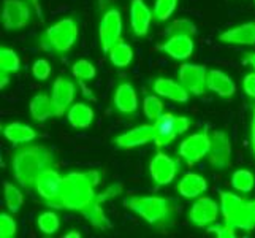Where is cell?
<instances>
[{
	"label": "cell",
	"mask_w": 255,
	"mask_h": 238,
	"mask_svg": "<svg viewBox=\"0 0 255 238\" xmlns=\"http://www.w3.org/2000/svg\"><path fill=\"white\" fill-rule=\"evenodd\" d=\"M121 192H122V184L121 183H116V184H111V186L107 188L103 192L97 194V199H99L102 204H103V202H107V200H110L113 197H118Z\"/></svg>",
	"instance_id": "ab89813d"
},
{
	"label": "cell",
	"mask_w": 255,
	"mask_h": 238,
	"mask_svg": "<svg viewBox=\"0 0 255 238\" xmlns=\"http://www.w3.org/2000/svg\"><path fill=\"white\" fill-rule=\"evenodd\" d=\"M76 94L75 84L70 79L59 76L54 84H52V92H51V100H52V108H54V116L62 118L68 111V108L73 105Z\"/></svg>",
	"instance_id": "30bf717a"
},
{
	"label": "cell",
	"mask_w": 255,
	"mask_h": 238,
	"mask_svg": "<svg viewBox=\"0 0 255 238\" xmlns=\"http://www.w3.org/2000/svg\"><path fill=\"white\" fill-rule=\"evenodd\" d=\"M176 6H178V0H155L154 5V17L155 21L163 22L174 13Z\"/></svg>",
	"instance_id": "e575fe53"
},
{
	"label": "cell",
	"mask_w": 255,
	"mask_h": 238,
	"mask_svg": "<svg viewBox=\"0 0 255 238\" xmlns=\"http://www.w3.org/2000/svg\"><path fill=\"white\" fill-rule=\"evenodd\" d=\"M155 126V138L154 143L157 148L170 145L173 140L178 137V129H176V116L173 113H163L162 116L154 121Z\"/></svg>",
	"instance_id": "44dd1931"
},
{
	"label": "cell",
	"mask_w": 255,
	"mask_h": 238,
	"mask_svg": "<svg viewBox=\"0 0 255 238\" xmlns=\"http://www.w3.org/2000/svg\"><path fill=\"white\" fill-rule=\"evenodd\" d=\"M16 221L11 215L2 213L0 215V237L2 238H13L16 235Z\"/></svg>",
	"instance_id": "8d00e7d4"
},
{
	"label": "cell",
	"mask_w": 255,
	"mask_h": 238,
	"mask_svg": "<svg viewBox=\"0 0 255 238\" xmlns=\"http://www.w3.org/2000/svg\"><path fill=\"white\" fill-rule=\"evenodd\" d=\"M155 138V126L154 124H143L133 127L119 137L114 138V145L122 149H133L154 142Z\"/></svg>",
	"instance_id": "5bb4252c"
},
{
	"label": "cell",
	"mask_w": 255,
	"mask_h": 238,
	"mask_svg": "<svg viewBox=\"0 0 255 238\" xmlns=\"http://www.w3.org/2000/svg\"><path fill=\"white\" fill-rule=\"evenodd\" d=\"M124 205L143 218L147 224L155 227H166L173 224L174 205L170 199L157 196H130L124 200Z\"/></svg>",
	"instance_id": "3957f363"
},
{
	"label": "cell",
	"mask_w": 255,
	"mask_h": 238,
	"mask_svg": "<svg viewBox=\"0 0 255 238\" xmlns=\"http://www.w3.org/2000/svg\"><path fill=\"white\" fill-rule=\"evenodd\" d=\"M208 162L214 170H225L232 165V143L227 132L216 130L211 135V148L208 153Z\"/></svg>",
	"instance_id": "ba28073f"
},
{
	"label": "cell",
	"mask_w": 255,
	"mask_h": 238,
	"mask_svg": "<svg viewBox=\"0 0 255 238\" xmlns=\"http://www.w3.org/2000/svg\"><path fill=\"white\" fill-rule=\"evenodd\" d=\"M37 226L45 235H54L59 231V226H60L59 216L54 211H45V213H41L38 216Z\"/></svg>",
	"instance_id": "1f68e13d"
},
{
	"label": "cell",
	"mask_w": 255,
	"mask_h": 238,
	"mask_svg": "<svg viewBox=\"0 0 255 238\" xmlns=\"http://www.w3.org/2000/svg\"><path fill=\"white\" fill-rule=\"evenodd\" d=\"M143 111L146 114V118L149 121H157L162 114L165 113L163 111V103L162 100L155 95H146L144 97V102H143Z\"/></svg>",
	"instance_id": "d6a6232c"
},
{
	"label": "cell",
	"mask_w": 255,
	"mask_h": 238,
	"mask_svg": "<svg viewBox=\"0 0 255 238\" xmlns=\"http://www.w3.org/2000/svg\"><path fill=\"white\" fill-rule=\"evenodd\" d=\"M80 213L89 221L95 229H100V231H107V229H110L111 227V223H110V219L107 218V215H105V211H103V208H102V202L97 199V196H95V199L91 202L89 205L87 207H84Z\"/></svg>",
	"instance_id": "4316f807"
},
{
	"label": "cell",
	"mask_w": 255,
	"mask_h": 238,
	"mask_svg": "<svg viewBox=\"0 0 255 238\" xmlns=\"http://www.w3.org/2000/svg\"><path fill=\"white\" fill-rule=\"evenodd\" d=\"M211 148V135L206 129L201 132H197L186 140H182L179 145V156L184 159V162L187 165H195L198 164L201 159L208 157Z\"/></svg>",
	"instance_id": "8992f818"
},
{
	"label": "cell",
	"mask_w": 255,
	"mask_h": 238,
	"mask_svg": "<svg viewBox=\"0 0 255 238\" xmlns=\"http://www.w3.org/2000/svg\"><path fill=\"white\" fill-rule=\"evenodd\" d=\"M206 231H208L209 235H214V237H219V238H233L236 235L235 234L236 229L232 227L230 224H227L225 221L222 224H217V223L211 224V226L206 227Z\"/></svg>",
	"instance_id": "74e56055"
},
{
	"label": "cell",
	"mask_w": 255,
	"mask_h": 238,
	"mask_svg": "<svg viewBox=\"0 0 255 238\" xmlns=\"http://www.w3.org/2000/svg\"><path fill=\"white\" fill-rule=\"evenodd\" d=\"M178 169H179L178 161L162 151L157 153L151 159V162H149V173H151L157 186H166V184H170L174 180L176 173H178Z\"/></svg>",
	"instance_id": "9c48e42d"
},
{
	"label": "cell",
	"mask_w": 255,
	"mask_h": 238,
	"mask_svg": "<svg viewBox=\"0 0 255 238\" xmlns=\"http://www.w3.org/2000/svg\"><path fill=\"white\" fill-rule=\"evenodd\" d=\"M248 211H249L251 231H254V229H255V200H248Z\"/></svg>",
	"instance_id": "7bdbcfd3"
},
{
	"label": "cell",
	"mask_w": 255,
	"mask_h": 238,
	"mask_svg": "<svg viewBox=\"0 0 255 238\" xmlns=\"http://www.w3.org/2000/svg\"><path fill=\"white\" fill-rule=\"evenodd\" d=\"M221 211L224 221L235 229L241 231H251L249 226V211L248 200L236 196V194L222 191L221 192Z\"/></svg>",
	"instance_id": "5b68a950"
},
{
	"label": "cell",
	"mask_w": 255,
	"mask_h": 238,
	"mask_svg": "<svg viewBox=\"0 0 255 238\" xmlns=\"http://www.w3.org/2000/svg\"><path fill=\"white\" fill-rule=\"evenodd\" d=\"M62 184H64V176L57 170H54V167H49V169H46L38 176L37 184H35V191L48 204V202L54 200L60 194Z\"/></svg>",
	"instance_id": "9a60e30c"
},
{
	"label": "cell",
	"mask_w": 255,
	"mask_h": 238,
	"mask_svg": "<svg viewBox=\"0 0 255 238\" xmlns=\"http://www.w3.org/2000/svg\"><path fill=\"white\" fill-rule=\"evenodd\" d=\"M206 84L211 92L217 94L219 97H224V99L233 97L236 92V86L232 81V78L227 73H224L222 70H216V68L209 70L208 78H206Z\"/></svg>",
	"instance_id": "7402d4cb"
},
{
	"label": "cell",
	"mask_w": 255,
	"mask_h": 238,
	"mask_svg": "<svg viewBox=\"0 0 255 238\" xmlns=\"http://www.w3.org/2000/svg\"><path fill=\"white\" fill-rule=\"evenodd\" d=\"M159 49L176 60H186L193 52V40L190 35H171L159 45Z\"/></svg>",
	"instance_id": "e0dca14e"
},
{
	"label": "cell",
	"mask_w": 255,
	"mask_h": 238,
	"mask_svg": "<svg viewBox=\"0 0 255 238\" xmlns=\"http://www.w3.org/2000/svg\"><path fill=\"white\" fill-rule=\"evenodd\" d=\"M254 2H255V0H254Z\"/></svg>",
	"instance_id": "681fc988"
},
{
	"label": "cell",
	"mask_w": 255,
	"mask_h": 238,
	"mask_svg": "<svg viewBox=\"0 0 255 238\" xmlns=\"http://www.w3.org/2000/svg\"><path fill=\"white\" fill-rule=\"evenodd\" d=\"M152 17H154V11L144 3V0H131L130 24H131V32L136 37H146L149 27H151Z\"/></svg>",
	"instance_id": "2e32d148"
},
{
	"label": "cell",
	"mask_w": 255,
	"mask_h": 238,
	"mask_svg": "<svg viewBox=\"0 0 255 238\" xmlns=\"http://www.w3.org/2000/svg\"><path fill=\"white\" fill-rule=\"evenodd\" d=\"M251 146H252V154L255 157V110H254V116L251 121Z\"/></svg>",
	"instance_id": "ee69618b"
},
{
	"label": "cell",
	"mask_w": 255,
	"mask_h": 238,
	"mask_svg": "<svg viewBox=\"0 0 255 238\" xmlns=\"http://www.w3.org/2000/svg\"><path fill=\"white\" fill-rule=\"evenodd\" d=\"M27 2H30V3H32V6H33L35 13H37V16H38V17H41V16H43V11H41L40 0H27Z\"/></svg>",
	"instance_id": "bcb514c9"
},
{
	"label": "cell",
	"mask_w": 255,
	"mask_h": 238,
	"mask_svg": "<svg viewBox=\"0 0 255 238\" xmlns=\"http://www.w3.org/2000/svg\"><path fill=\"white\" fill-rule=\"evenodd\" d=\"M179 83L193 95H201L206 91V67L198 64H184L178 72Z\"/></svg>",
	"instance_id": "7c38bea8"
},
{
	"label": "cell",
	"mask_w": 255,
	"mask_h": 238,
	"mask_svg": "<svg viewBox=\"0 0 255 238\" xmlns=\"http://www.w3.org/2000/svg\"><path fill=\"white\" fill-rule=\"evenodd\" d=\"M21 67L19 56L11 48H0V72L2 73H16Z\"/></svg>",
	"instance_id": "f546056e"
},
{
	"label": "cell",
	"mask_w": 255,
	"mask_h": 238,
	"mask_svg": "<svg viewBox=\"0 0 255 238\" xmlns=\"http://www.w3.org/2000/svg\"><path fill=\"white\" fill-rule=\"evenodd\" d=\"M208 183L201 175L198 173H186L178 183V192L186 199H198L201 194L206 192Z\"/></svg>",
	"instance_id": "603a6c76"
},
{
	"label": "cell",
	"mask_w": 255,
	"mask_h": 238,
	"mask_svg": "<svg viewBox=\"0 0 255 238\" xmlns=\"http://www.w3.org/2000/svg\"><path fill=\"white\" fill-rule=\"evenodd\" d=\"M3 197H5V205L10 210V213H17L21 210L24 204L22 192L8 181L3 183Z\"/></svg>",
	"instance_id": "f1b7e54d"
},
{
	"label": "cell",
	"mask_w": 255,
	"mask_h": 238,
	"mask_svg": "<svg viewBox=\"0 0 255 238\" xmlns=\"http://www.w3.org/2000/svg\"><path fill=\"white\" fill-rule=\"evenodd\" d=\"M219 41L227 45H255V22H244L224 30L219 35Z\"/></svg>",
	"instance_id": "ac0fdd59"
},
{
	"label": "cell",
	"mask_w": 255,
	"mask_h": 238,
	"mask_svg": "<svg viewBox=\"0 0 255 238\" xmlns=\"http://www.w3.org/2000/svg\"><path fill=\"white\" fill-rule=\"evenodd\" d=\"M232 186L238 192H251L255 188V176L249 170H236L232 175Z\"/></svg>",
	"instance_id": "4dcf8cb0"
},
{
	"label": "cell",
	"mask_w": 255,
	"mask_h": 238,
	"mask_svg": "<svg viewBox=\"0 0 255 238\" xmlns=\"http://www.w3.org/2000/svg\"><path fill=\"white\" fill-rule=\"evenodd\" d=\"M78 38V24L73 17H64L40 35V48L52 54H64L73 48Z\"/></svg>",
	"instance_id": "277c9868"
},
{
	"label": "cell",
	"mask_w": 255,
	"mask_h": 238,
	"mask_svg": "<svg viewBox=\"0 0 255 238\" xmlns=\"http://www.w3.org/2000/svg\"><path fill=\"white\" fill-rule=\"evenodd\" d=\"M67 119L75 129H87L94 121V110L86 103H73L67 111Z\"/></svg>",
	"instance_id": "d4e9b609"
},
{
	"label": "cell",
	"mask_w": 255,
	"mask_h": 238,
	"mask_svg": "<svg viewBox=\"0 0 255 238\" xmlns=\"http://www.w3.org/2000/svg\"><path fill=\"white\" fill-rule=\"evenodd\" d=\"M122 35V16L116 8H110L102 16L99 25V40L103 52H110L111 48L121 40Z\"/></svg>",
	"instance_id": "52a82bcc"
},
{
	"label": "cell",
	"mask_w": 255,
	"mask_h": 238,
	"mask_svg": "<svg viewBox=\"0 0 255 238\" xmlns=\"http://www.w3.org/2000/svg\"><path fill=\"white\" fill-rule=\"evenodd\" d=\"M152 89L157 95L179 103L187 102L190 95V92L179 81H174L170 78H157L152 84Z\"/></svg>",
	"instance_id": "ffe728a7"
},
{
	"label": "cell",
	"mask_w": 255,
	"mask_h": 238,
	"mask_svg": "<svg viewBox=\"0 0 255 238\" xmlns=\"http://www.w3.org/2000/svg\"><path fill=\"white\" fill-rule=\"evenodd\" d=\"M3 137L14 145H24L30 143L37 138V132L30 126L22 124V122H10L3 127Z\"/></svg>",
	"instance_id": "cb8c5ba5"
},
{
	"label": "cell",
	"mask_w": 255,
	"mask_h": 238,
	"mask_svg": "<svg viewBox=\"0 0 255 238\" xmlns=\"http://www.w3.org/2000/svg\"><path fill=\"white\" fill-rule=\"evenodd\" d=\"M0 79H2V81H0V87H2V89H3V87L8 84V79H10V78H8V73H2V76H0Z\"/></svg>",
	"instance_id": "7dc6e473"
},
{
	"label": "cell",
	"mask_w": 255,
	"mask_h": 238,
	"mask_svg": "<svg viewBox=\"0 0 255 238\" xmlns=\"http://www.w3.org/2000/svg\"><path fill=\"white\" fill-rule=\"evenodd\" d=\"M64 237H65V238H72V237H75V238H80L81 235H80V232H76V231H72V232H70V234H65Z\"/></svg>",
	"instance_id": "c3c4849f"
},
{
	"label": "cell",
	"mask_w": 255,
	"mask_h": 238,
	"mask_svg": "<svg viewBox=\"0 0 255 238\" xmlns=\"http://www.w3.org/2000/svg\"><path fill=\"white\" fill-rule=\"evenodd\" d=\"M244 64H249L255 70V52H248L244 56Z\"/></svg>",
	"instance_id": "f6af8a7d"
},
{
	"label": "cell",
	"mask_w": 255,
	"mask_h": 238,
	"mask_svg": "<svg viewBox=\"0 0 255 238\" xmlns=\"http://www.w3.org/2000/svg\"><path fill=\"white\" fill-rule=\"evenodd\" d=\"M197 27L195 24L189 19H178L168 25V29L165 30L166 37H171V35H195Z\"/></svg>",
	"instance_id": "d590c367"
},
{
	"label": "cell",
	"mask_w": 255,
	"mask_h": 238,
	"mask_svg": "<svg viewBox=\"0 0 255 238\" xmlns=\"http://www.w3.org/2000/svg\"><path fill=\"white\" fill-rule=\"evenodd\" d=\"M243 87H244V92L248 94L252 99H255V72L248 73L243 79Z\"/></svg>",
	"instance_id": "60d3db41"
},
{
	"label": "cell",
	"mask_w": 255,
	"mask_h": 238,
	"mask_svg": "<svg viewBox=\"0 0 255 238\" xmlns=\"http://www.w3.org/2000/svg\"><path fill=\"white\" fill-rule=\"evenodd\" d=\"M29 111H30V116L38 122H45L48 118L54 116L51 95H46V94L33 95L29 103Z\"/></svg>",
	"instance_id": "484cf974"
},
{
	"label": "cell",
	"mask_w": 255,
	"mask_h": 238,
	"mask_svg": "<svg viewBox=\"0 0 255 238\" xmlns=\"http://www.w3.org/2000/svg\"><path fill=\"white\" fill-rule=\"evenodd\" d=\"M32 75L38 79V81H45L51 75V64L46 59H37L32 65Z\"/></svg>",
	"instance_id": "f35d334b"
},
{
	"label": "cell",
	"mask_w": 255,
	"mask_h": 238,
	"mask_svg": "<svg viewBox=\"0 0 255 238\" xmlns=\"http://www.w3.org/2000/svg\"><path fill=\"white\" fill-rule=\"evenodd\" d=\"M30 21L29 5L22 0H5L2 10V22L6 30L24 29Z\"/></svg>",
	"instance_id": "8fae6325"
},
{
	"label": "cell",
	"mask_w": 255,
	"mask_h": 238,
	"mask_svg": "<svg viewBox=\"0 0 255 238\" xmlns=\"http://www.w3.org/2000/svg\"><path fill=\"white\" fill-rule=\"evenodd\" d=\"M219 215V205L211 197H200L193 202L189 211V221L200 229L214 224Z\"/></svg>",
	"instance_id": "4fadbf2b"
},
{
	"label": "cell",
	"mask_w": 255,
	"mask_h": 238,
	"mask_svg": "<svg viewBox=\"0 0 255 238\" xmlns=\"http://www.w3.org/2000/svg\"><path fill=\"white\" fill-rule=\"evenodd\" d=\"M100 181L97 170L91 172H72L64 176L62 191L59 196L48 202V207L54 210L81 211L95 199V186Z\"/></svg>",
	"instance_id": "6da1fadb"
},
{
	"label": "cell",
	"mask_w": 255,
	"mask_h": 238,
	"mask_svg": "<svg viewBox=\"0 0 255 238\" xmlns=\"http://www.w3.org/2000/svg\"><path fill=\"white\" fill-rule=\"evenodd\" d=\"M49 167H54V156L41 145H25L11 157L13 176L25 189H35L38 176Z\"/></svg>",
	"instance_id": "7a4b0ae2"
},
{
	"label": "cell",
	"mask_w": 255,
	"mask_h": 238,
	"mask_svg": "<svg viewBox=\"0 0 255 238\" xmlns=\"http://www.w3.org/2000/svg\"><path fill=\"white\" fill-rule=\"evenodd\" d=\"M190 127V121L186 116H176V129H178V135L186 134Z\"/></svg>",
	"instance_id": "b9f144b4"
},
{
	"label": "cell",
	"mask_w": 255,
	"mask_h": 238,
	"mask_svg": "<svg viewBox=\"0 0 255 238\" xmlns=\"http://www.w3.org/2000/svg\"><path fill=\"white\" fill-rule=\"evenodd\" d=\"M72 73L76 79H80V81H91L95 76V65L89 62L87 59H80L73 64Z\"/></svg>",
	"instance_id": "836d02e7"
},
{
	"label": "cell",
	"mask_w": 255,
	"mask_h": 238,
	"mask_svg": "<svg viewBox=\"0 0 255 238\" xmlns=\"http://www.w3.org/2000/svg\"><path fill=\"white\" fill-rule=\"evenodd\" d=\"M108 54H110L111 64L114 67L124 68L131 62V59H133V49H131L130 45H127L126 41L119 40L116 45L111 48V51L108 52Z\"/></svg>",
	"instance_id": "83f0119b"
},
{
	"label": "cell",
	"mask_w": 255,
	"mask_h": 238,
	"mask_svg": "<svg viewBox=\"0 0 255 238\" xmlns=\"http://www.w3.org/2000/svg\"><path fill=\"white\" fill-rule=\"evenodd\" d=\"M113 105L122 114H133L138 110V95L130 83H121L113 97Z\"/></svg>",
	"instance_id": "d6986e66"
}]
</instances>
